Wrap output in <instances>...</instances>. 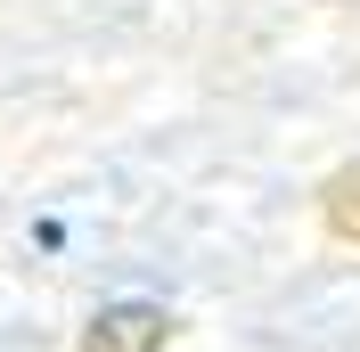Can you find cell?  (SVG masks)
Here are the masks:
<instances>
[{"label": "cell", "instance_id": "2", "mask_svg": "<svg viewBox=\"0 0 360 352\" xmlns=\"http://www.w3.org/2000/svg\"><path fill=\"white\" fill-rule=\"evenodd\" d=\"M319 221H328V238L360 246V164H344V172L319 189Z\"/></svg>", "mask_w": 360, "mask_h": 352}, {"label": "cell", "instance_id": "1", "mask_svg": "<svg viewBox=\"0 0 360 352\" xmlns=\"http://www.w3.org/2000/svg\"><path fill=\"white\" fill-rule=\"evenodd\" d=\"M164 320L156 303H107L98 320L82 328V352H164Z\"/></svg>", "mask_w": 360, "mask_h": 352}]
</instances>
